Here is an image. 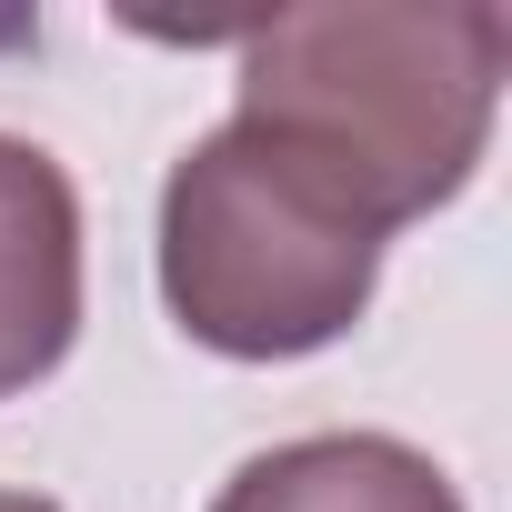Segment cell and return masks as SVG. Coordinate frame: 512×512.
<instances>
[{"instance_id":"cell-1","label":"cell","mask_w":512,"mask_h":512,"mask_svg":"<svg viewBox=\"0 0 512 512\" xmlns=\"http://www.w3.org/2000/svg\"><path fill=\"white\" fill-rule=\"evenodd\" d=\"M512 71L502 0H302L251 21L231 121L292 141L382 231L462 201Z\"/></svg>"},{"instance_id":"cell-2","label":"cell","mask_w":512,"mask_h":512,"mask_svg":"<svg viewBox=\"0 0 512 512\" xmlns=\"http://www.w3.org/2000/svg\"><path fill=\"white\" fill-rule=\"evenodd\" d=\"M382 241L292 141L221 121L161 181V302L221 362H302L372 312Z\"/></svg>"},{"instance_id":"cell-3","label":"cell","mask_w":512,"mask_h":512,"mask_svg":"<svg viewBox=\"0 0 512 512\" xmlns=\"http://www.w3.org/2000/svg\"><path fill=\"white\" fill-rule=\"evenodd\" d=\"M81 342V191L41 141L0 131V402Z\"/></svg>"},{"instance_id":"cell-4","label":"cell","mask_w":512,"mask_h":512,"mask_svg":"<svg viewBox=\"0 0 512 512\" xmlns=\"http://www.w3.org/2000/svg\"><path fill=\"white\" fill-rule=\"evenodd\" d=\"M211 512H462L452 472L392 432H302L251 452Z\"/></svg>"},{"instance_id":"cell-5","label":"cell","mask_w":512,"mask_h":512,"mask_svg":"<svg viewBox=\"0 0 512 512\" xmlns=\"http://www.w3.org/2000/svg\"><path fill=\"white\" fill-rule=\"evenodd\" d=\"M0 512H61V502H41V492H0Z\"/></svg>"}]
</instances>
